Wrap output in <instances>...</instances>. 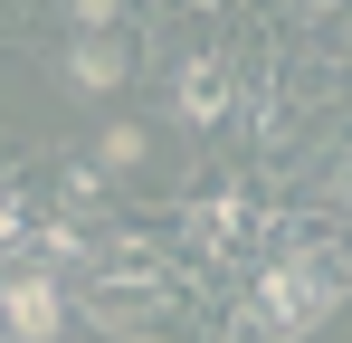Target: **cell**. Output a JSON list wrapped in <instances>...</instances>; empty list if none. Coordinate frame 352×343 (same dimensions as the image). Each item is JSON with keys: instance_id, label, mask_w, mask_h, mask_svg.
<instances>
[{"instance_id": "cell-1", "label": "cell", "mask_w": 352, "mask_h": 343, "mask_svg": "<svg viewBox=\"0 0 352 343\" xmlns=\"http://www.w3.org/2000/svg\"><path fill=\"white\" fill-rule=\"evenodd\" d=\"M333 295H343V267L314 258V248H286V258L257 277V295L238 305V343H295L305 324H324Z\"/></svg>"}, {"instance_id": "cell-2", "label": "cell", "mask_w": 352, "mask_h": 343, "mask_svg": "<svg viewBox=\"0 0 352 343\" xmlns=\"http://www.w3.org/2000/svg\"><path fill=\"white\" fill-rule=\"evenodd\" d=\"M0 334L10 343H48L58 334V286L38 267H0Z\"/></svg>"}, {"instance_id": "cell-3", "label": "cell", "mask_w": 352, "mask_h": 343, "mask_svg": "<svg viewBox=\"0 0 352 343\" xmlns=\"http://www.w3.org/2000/svg\"><path fill=\"white\" fill-rule=\"evenodd\" d=\"M76 76H86V86H115V76H124V48H115V39H76Z\"/></svg>"}, {"instance_id": "cell-4", "label": "cell", "mask_w": 352, "mask_h": 343, "mask_svg": "<svg viewBox=\"0 0 352 343\" xmlns=\"http://www.w3.org/2000/svg\"><path fill=\"white\" fill-rule=\"evenodd\" d=\"M229 96H219V67H190V96H181V114H219Z\"/></svg>"}]
</instances>
